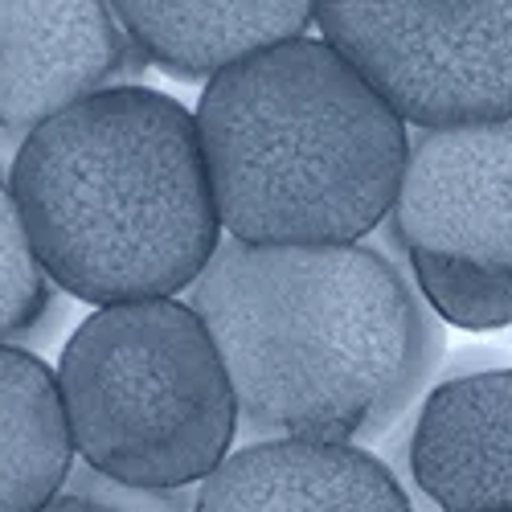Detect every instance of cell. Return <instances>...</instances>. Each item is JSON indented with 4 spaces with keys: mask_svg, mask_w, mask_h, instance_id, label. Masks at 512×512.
<instances>
[{
    "mask_svg": "<svg viewBox=\"0 0 512 512\" xmlns=\"http://www.w3.org/2000/svg\"><path fill=\"white\" fill-rule=\"evenodd\" d=\"M185 304L222 353L246 443L377 439L418 402L443 328L406 246H250L222 238Z\"/></svg>",
    "mask_w": 512,
    "mask_h": 512,
    "instance_id": "obj_1",
    "label": "cell"
},
{
    "mask_svg": "<svg viewBox=\"0 0 512 512\" xmlns=\"http://www.w3.org/2000/svg\"><path fill=\"white\" fill-rule=\"evenodd\" d=\"M9 185L37 263L82 304L173 300L222 246L197 119L148 87L123 82L41 123Z\"/></svg>",
    "mask_w": 512,
    "mask_h": 512,
    "instance_id": "obj_2",
    "label": "cell"
},
{
    "mask_svg": "<svg viewBox=\"0 0 512 512\" xmlns=\"http://www.w3.org/2000/svg\"><path fill=\"white\" fill-rule=\"evenodd\" d=\"M193 119L230 238L357 246L390 222L410 132L324 37L230 66L205 87Z\"/></svg>",
    "mask_w": 512,
    "mask_h": 512,
    "instance_id": "obj_3",
    "label": "cell"
},
{
    "mask_svg": "<svg viewBox=\"0 0 512 512\" xmlns=\"http://www.w3.org/2000/svg\"><path fill=\"white\" fill-rule=\"evenodd\" d=\"M74 455L132 488H197L230 455L238 402L222 353L181 300L87 316L58 361Z\"/></svg>",
    "mask_w": 512,
    "mask_h": 512,
    "instance_id": "obj_4",
    "label": "cell"
},
{
    "mask_svg": "<svg viewBox=\"0 0 512 512\" xmlns=\"http://www.w3.org/2000/svg\"><path fill=\"white\" fill-rule=\"evenodd\" d=\"M316 25L414 132L512 119V5L324 0Z\"/></svg>",
    "mask_w": 512,
    "mask_h": 512,
    "instance_id": "obj_5",
    "label": "cell"
},
{
    "mask_svg": "<svg viewBox=\"0 0 512 512\" xmlns=\"http://www.w3.org/2000/svg\"><path fill=\"white\" fill-rule=\"evenodd\" d=\"M390 226L406 250L512 271V119L414 132Z\"/></svg>",
    "mask_w": 512,
    "mask_h": 512,
    "instance_id": "obj_6",
    "label": "cell"
},
{
    "mask_svg": "<svg viewBox=\"0 0 512 512\" xmlns=\"http://www.w3.org/2000/svg\"><path fill=\"white\" fill-rule=\"evenodd\" d=\"M144 54L115 5H0V127L37 132L103 91Z\"/></svg>",
    "mask_w": 512,
    "mask_h": 512,
    "instance_id": "obj_7",
    "label": "cell"
},
{
    "mask_svg": "<svg viewBox=\"0 0 512 512\" xmlns=\"http://www.w3.org/2000/svg\"><path fill=\"white\" fill-rule=\"evenodd\" d=\"M410 476L439 512H512V369L451 377L426 394Z\"/></svg>",
    "mask_w": 512,
    "mask_h": 512,
    "instance_id": "obj_8",
    "label": "cell"
},
{
    "mask_svg": "<svg viewBox=\"0 0 512 512\" xmlns=\"http://www.w3.org/2000/svg\"><path fill=\"white\" fill-rule=\"evenodd\" d=\"M197 512H414L398 476L357 443H242L197 484Z\"/></svg>",
    "mask_w": 512,
    "mask_h": 512,
    "instance_id": "obj_9",
    "label": "cell"
},
{
    "mask_svg": "<svg viewBox=\"0 0 512 512\" xmlns=\"http://www.w3.org/2000/svg\"><path fill=\"white\" fill-rule=\"evenodd\" d=\"M123 29L140 54L177 78H218L230 66L308 37L316 5H177V0H119Z\"/></svg>",
    "mask_w": 512,
    "mask_h": 512,
    "instance_id": "obj_10",
    "label": "cell"
},
{
    "mask_svg": "<svg viewBox=\"0 0 512 512\" xmlns=\"http://www.w3.org/2000/svg\"><path fill=\"white\" fill-rule=\"evenodd\" d=\"M74 472L58 373L29 349L0 345V512H41Z\"/></svg>",
    "mask_w": 512,
    "mask_h": 512,
    "instance_id": "obj_11",
    "label": "cell"
},
{
    "mask_svg": "<svg viewBox=\"0 0 512 512\" xmlns=\"http://www.w3.org/2000/svg\"><path fill=\"white\" fill-rule=\"evenodd\" d=\"M410 275L431 312L463 332H496L512 324V271L451 263L435 254L406 250Z\"/></svg>",
    "mask_w": 512,
    "mask_h": 512,
    "instance_id": "obj_12",
    "label": "cell"
},
{
    "mask_svg": "<svg viewBox=\"0 0 512 512\" xmlns=\"http://www.w3.org/2000/svg\"><path fill=\"white\" fill-rule=\"evenodd\" d=\"M50 308V275L37 263L13 185L0 181V345H13Z\"/></svg>",
    "mask_w": 512,
    "mask_h": 512,
    "instance_id": "obj_13",
    "label": "cell"
},
{
    "mask_svg": "<svg viewBox=\"0 0 512 512\" xmlns=\"http://www.w3.org/2000/svg\"><path fill=\"white\" fill-rule=\"evenodd\" d=\"M41 512H119L111 504H99V500H87V496H70V492H58Z\"/></svg>",
    "mask_w": 512,
    "mask_h": 512,
    "instance_id": "obj_14",
    "label": "cell"
}]
</instances>
